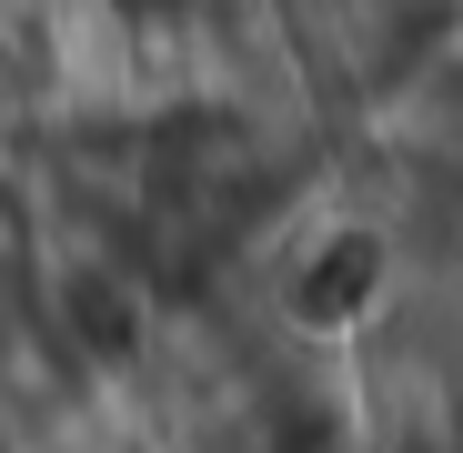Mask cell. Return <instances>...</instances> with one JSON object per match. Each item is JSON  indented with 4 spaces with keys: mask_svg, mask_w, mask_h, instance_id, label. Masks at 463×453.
I'll use <instances>...</instances> for the list:
<instances>
[{
    "mask_svg": "<svg viewBox=\"0 0 463 453\" xmlns=\"http://www.w3.org/2000/svg\"><path fill=\"white\" fill-rule=\"evenodd\" d=\"M393 282H403V252H393V232L373 212H313L272 252V313L302 343L333 353V343H363L393 313Z\"/></svg>",
    "mask_w": 463,
    "mask_h": 453,
    "instance_id": "cell-1",
    "label": "cell"
}]
</instances>
